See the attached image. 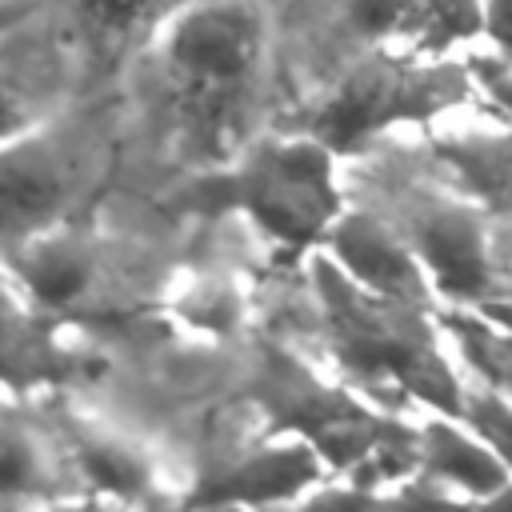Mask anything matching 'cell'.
<instances>
[{
    "label": "cell",
    "instance_id": "1",
    "mask_svg": "<svg viewBox=\"0 0 512 512\" xmlns=\"http://www.w3.org/2000/svg\"><path fill=\"white\" fill-rule=\"evenodd\" d=\"M268 72L260 0H192L156 32V96L180 144L212 168L252 140Z\"/></svg>",
    "mask_w": 512,
    "mask_h": 512
},
{
    "label": "cell",
    "instance_id": "2",
    "mask_svg": "<svg viewBox=\"0 0 512 512\" xmlns=\"http://www.w3.org/2000/svg\"><path fill=\"white\" fill-rule=\"evenodd\" d=\"M324 336L340 368L372 392L412 396L460 420L464 384L436 340V312L356 284L332 256L312 260Z\"/></svg>",
    "mask_w": 512,
    "mask_h": 512
},
{
    "label": "cell",
    "instance_id": "3",
    "mask_svg": "<svg viewBox=\"0 0 512 512\" xmlns=\"http://www.w3.org/2000/svg\"><path fill=\"white\" fill-rule=\"evenodd\" d=\"M336 152L312 132L248 140L232 160L204 172L184 204L200 212L244 216L280 256H304L324 244L344 212Z\"/></svg>",
    "mask_w": 512,
    "mask_h": 512
},
{
    "label": "cell",
    "instance_id": "4",
    "mask_svg": "<svg viewBox=\"0 0 512 512\" xmlns=\"http://www.w3.org/2000/svg\"><path fill=\"white\" fill-rule=\"evenodd\" d=\"M260 384L272 432H296L312 440L328 468L344 472L352 484L372 492V484L404 480L420 468V428L376 416L352 392L320 384L292 356L272 352L264 360Z\"/></svg>",
    "mask_w": 512,
    "mask_h": 512
},
{
    "label": "cell",
    "instance_id": "5",
    "mask_svg": "<svg viewBox=\"0 0 512 512\" xmlns=\"http://www.w3.org/2000/svg\"><path fill=\"white\" fill-rule=\"evenodd\" d=\"M112 164V120L104 108L48 116L0 144V256L28 236L72 220Z\"/></svg>",
    "mask_w": 512,
    "mask_h": 512
},
{
    "label": "cell",
    "instance_id": "6",
    "mask_svg": "<svg viewBox=\"0 0 512 512\" xmlns=\"http://www.w3.org/2000/svg\"><path fill=\"white\" fill-rule=\"evenodd\" d=\"M472 96V72L456 60L424 64L372 48L356 56L324 100L308 112L304 132L324 140L332 152H356L392 124H428L440 112Z\"/></svg>",
    "mask_w": 512,
    "mask_h": 512
},
{
    "label": "cell",
    "instance_id": "7",
    "mask_svg": "<svg viewBox=\"0 0 512 512\" xmlns=\"http://www.w3.org/2000/svg\"><path fill=\"white\" fill-rule=\"evenodd\" d=\"M116 252L84 224L60 220L12 252H4V272L16 292L48 320H88L108 316L124 300V280L112 260Z\"/></svg>",
    "mask_w": 512,
    "mask_h": 512
},
{
    "label": "cell",
    "instance_id": "8",
    "mask_svg": "<svg viewBox=\"0 0 512 512\" xmlns=\"http://www.w3.org/2000/svg\"><path fill=\"white\" fill-rule=\"evenodd\" d=\"M392 192H396L392 224L420 256L436 296L472 308L496 300L500 284L492 260V232L484 228V216L472 204L432 188H392Z\"/></svg>",
    "mask_w": 512,
    "mask_h": 512
},
{
    "label": "cell",
    "instance_id": "9",
    "mask_svg": "<svg viewBox=\"0 0 512 512\" xmlns=\"http://www.w3.org/2000/svg\"><path fill=\"white\" fill-rule=\"evenodd\" d=\"M328 460L320 448L296 432H272L264 444L208 468L196 488L184 496L188 504H288L308 488L324 484Z\"/></svg>",
    "mask_w": 512,
    "mask_h": 512
},
{
    "label": "cell",
    "instance_id": "10",
    "mask_svg": "<svg viewBox=\"0 0 512 512\" xmlns=\"http://www.w3.org/2000/svg\"><path fill=\"white\" fill-rule=\"evenodd\" d=\"M320 248L368 292L432 308V296H436L432 276L424 272L420 256L412 252V244L392 220L364 208H344Z\"/></svg>",
    "mask_w": 512,
    "mask_h": 512
},
{
    "label": "cell",
    "instance_id": "11",
    "mask_svg": "<svg viewBox=\"0 0 512 512\" xmlns=\"http://www.w3.org/2000/svg\"><path fill=\"white\" fill-rule=\"evenodd\" d=\"M28 20L0 32V144L56 116L68 84V52Z\"/></svg>",
    "mask_w": 512,
    "mask_h": 512
},
{
    "label": "cell",
    "instance_id": "12",
    "mask_svg": "<svg viewBox=\"0 0 512 512\" xmlns=\"http://www.w3.org/2000/svg\"><path fill=\"white\" fill-rule=\"evenodd\" d=\"M84 352L56 336V320L40 316L16 288L0 292V392L28 396L88 376Z\"/></svg>",
    "mask_w": 512,
    "mask_h": 512
},
{
    "label": "cell",
    "instance_id": "13",
    "mask_svg": "<svg viewBox=\"0 0 512 512\" xmlns=\"http://www.w3.org/2000/svg\"><path fill=\"white\" fill-rule=\"evenodd\" d=\"M68 468L76 484L88 488L96 504H144L156 492V460L148 448L104 432V428H68Z\"/></svg>",
    "mask_w": 512,
    "mask_h": 512
},
{
    "label": "cell",
    "instance_id": "14",
    "mask_svg": "<svg viewBox=\"0 0 512 512\" xmlns=\"http://www.w3.org/2000/svg\"><path fill=\"white\" fill-rule=\"evenodd\" d=\"M424 476H432L440 488H448L452 496H476L488 500L500 484L512 480V468L464 424H456V416H432L420 428V468Z\"/></svg>",
    "mask_w": 512,
    "mask_h": 512
},
{
    "label": "cell",
    "instance_id": "15",
    "mask_svg": "<svg viewBox=\"0 0 512 512\" xmlns=\"http://www.w3.org/2000/svg\"><path fill=\"white\" fill-rule=\"evenodd\" d=\"M60 460L40 432L0 404V504H44L56 500Z\"/></svg>",
    "mask_w": 512,
    "mask_h": 512
},
{
    "label": "cell",
    "instance_id": "16",
    "mask_svg": "<svg viewBox=\"0 0 512 512\" xmlns=\"http://www.w3.org/2000/svg\"><path fill=\"white\" fill-rule=\"evenodd\" d=\"M436 156L456 172V180L480 204L512 212V128L496 136L436 140Z\"/></svg>",
    "mask_w": 512,
    "mask_h": 512
},
{
    "label": "cell",
    "instance_id": "17",
    "mask_svg": "<svg viewBox=\"0 0 512 512\" xmlns=\"http://www.w3.org/2000/svg\"><path fill=\"white\" fill-rule=\"evenodd\" d=\"M100 56H116L144 36H156L192 0H72Z\"/></svg>",
    "mask_w": 512,
    "mask_h": 512
},
{
    "label": "cell",
    "instance_id": "18",
    "mask_svg": "<svg viewBox=\"0 0 512 512\" xmlns=\"http://www.w3.org/2000/svg\"><path fill=\"white\" fill-rule=\"evenodd\" d=\"M444 332L456 340L464 364L492 384L496 392H504L512 400V328L492 320L488 312L472 308V304H452L440 312Z\"/></svg>",
    "mask_w": 512,
    "mask_h": 512
},
{
    "label": "cell",
    "instance_id": "19",
    "mask_svg": "<svg viewBox=\"0 0 512 512\" xmlns=\"http://www.w3.org/2000/svg\"><path fill=\"white\" fill-rule=\"evenodd\" d=\"M484 28L480 0H404L400 36H412L420 48H448Z\"/></svg>",
    "mask_w": 512,
    "mask_h": 512
},
{
    "label": "cell",
    "instance_id": "20",
    "mask_svg": "<svg viewBox=\"0 0 512 512\" xmlns=\"http://www.w3.org/2000/svg\"><path fill=\"white\" fill-rule=\"evenodd\" d=\"M240 308H244L240 292L228 280H196L172 304V312L184 324L204 328V332H232L240 324Z\"/></svg>",
    "mask_w": 512,
    "mask_h": 512
},
{
    "label": "cell",
    "instance_id": "21",
    "mask_svg": "<svg viewBox=\"0 0 512 512\" xmlns=\"http://www.w3.org/2000/svg\"><path fill=\"white\" fill-rule=\"evenodd\" d=\"M460 424H468V428L512 468V400H508L504 392H496L492 384L464 388Z\"/></svg>",
    "mask_w": 512,
    "mask_h": 512
},
{
    "label": "cell",
    "instance_id": "22",
    "mask_svg": "<svg viewBox=\"0 0 512 512\" xmlns=\"http://www.w3.org/2000/svg\"><path fill=\"white\" fill-rule=\"evenodd\" d=\"M336 24L352 40H384L400 36L404 24V0H340Z\"/></svg>",
    "mask_w": 512,
    "mask_h": 512
},
{
    "label": "cell",
    "instance_id": "23",
    "mask_svg": "<svg viewBox=\"0 0 512 512\" xmlns=\"http://www.w3.org/2000/svg\"><path fill=\"white\" fill-rule=\"evenodd\" d=\"M484 4V32L512 64V0H480Z\"/></svg>",
    "mask_w": 512,
    "mask_h": 512
},
{
    "label": "cell",
    "instance_id": "24",
    "mask_svg": "<svg viewBox=\"0 0 512 512\" xmlns=\"http://www.w3.org/2000/svg\"><path fill=\"white\" fill-rule=\"evenodd\" d=\"M492 260H496V284L504 300H512V228L492 232Z\"/></svg>",
    "mask_w": 512,
    "mask_h": 512
},
{
    "label": "cell",
    "instance_id": "25",
    "mask_svg": "<svg viewBox=\"0 0 512 512\" xmlns=\"http://www.w3.org/2000/svg\"><path fill=\"white\" fill-rule=\"evenodd\" d=\"M36 12H40V0H0V32L24 24V20L36 16Z\"/></svg>",
    "mask_w": 512,
    "mask_h": 512
},
{
    "label": "cell",
    "instance_id": "26",
    "mask_svg": "<svg viewBox=\"0 0 512 512\" xmlns=\"http://www.w3.org/2000/svg\"><path fill=\"white\" fill-rule=\"evenodd\" d=\"M480 312H488L492 320H500V324H508L512 328V300H504V296H496V300H484V304H476Z\"/></svg>",
    "mask_w": 512,
    "mask_h": 512
}]
</instances>
